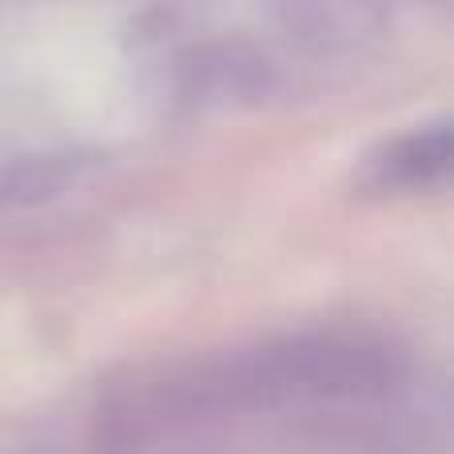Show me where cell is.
I'll return each mask as SVG.
<instances>
[{"instance_id":"6da1fadb","label":"cell","mask_w":454,"mask_h":454,"mask_svg":"<svg viewBox=\"0 0 454 454\" xmlns=\"http://www.w3.org/2000/svg\"><path fill=\"white\" fill-rule=\"evenodd\" d=\"M447 164H450V132H447V124H439V128H427V132H415L407 140L391 144L387 148L383 176L391 184H427L447 172Z\"/></svg>"}]
</instances>
